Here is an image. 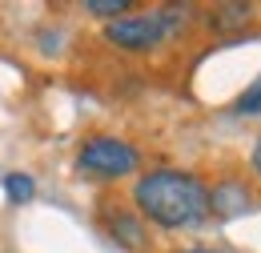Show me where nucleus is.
<instances>
[{
  "mask_svg": "<svg viewBox=\"0 0 261 253\" xmlns=\"http://www.w3.org/2000/svg\"><path fill=\"white\" fill-rule=\"evenodd\" d=\"M237 113H261V81H253L245 93L237 96Z\"/></svg>",
  "mask_w": 261,
  "mask_h": 253,
  "instance_id": "423d86ee",
  "label": "nucleus"
},
{
  "mask_svg": "<svg viewBox=\"0 0 261 253\" xmlns=\"http://www.w3.org/2000/svg\"><path fill=\"white\" fill-rule=\"evenodd\" d=\"M161 32H165L161 12H137V16H125V20H113V24H109V40H113L117 48L141 53V48L157 44Z\"/></svg>",
  "mask_w": 261,
  "mask_h": 253,
  "instance_id": "7ed1b4c3",
  "label": "nucleus"
},
{
  "mask_svg": "<svg viewBox=\"0 0 261 253\" xmlns=\"http://www.w3.org/2000/svg\"><path fill=\"white\" fill-rule=\"evenodd\" d=\"M4 193H8V201H12V205H24V201H33L36 185H33V177H29V173H8V177H4Z\"/></svg>",
  "mask_w": 261,
  "mask_h": 253,
  "instance_id": "39448f33",
  "label": "nucleus"
},
{
  "mask_svg": "<svg viewBox=\"0 0 261 253\" xmlns=\"http://www.w3.org/2000/svg\"><path fill=\"white\" fill-rule=\"evenodd\" d=\"M253 169L261 173V137H257V145H253Z\"/></svg>",
  "mask_w": 261,
  "mask_h": 253,
  "instance_id": "1a4fd4ad",
  "label": "nucleus"
},
{
  "mask_svg": "<svg viewBox=\"0 0 261 253\" xmlns=\"http://www.w3.org/2000/svg\"><path fill=\"white\" fill-rule=\"evenodd\" d=\"M245 201H249L245 189H237V185H221V189L213 193V201H209V205H213V209H221L225 217H237V213H245Z\"/></svg>",
  "mask_w": 261,
  "mask_h": 253,
  "instance_id": "20e7f679",
  "label": "nucleus"
},
{
  "mask_svg": "<svg viewBox=\"0 0 261 253\" xmlns=\"http://www.w3.org/2000/svg\"><path fill=\"white\" fill-rule=\"evenodd\" d=\"M125 8H129V0H89L93 16H121Z\"/></svg>",
  "mask_w": 261,
  "mask_h": 253,
  "instance_id": "6e6552de",
  "label": "nucleus"
},
{
  "mask_svg": "<svg viewBox=\"0 0 261 253\" xmlns=\"http://www.w3.org/2000/svg\"><path fill=\"white\" fill-rule=\"evenodd\" d=\"M133 201L161 229H193L209 217L205 185L189 173H177V169H157V173L141 177L137 189H133Z\"/></svg>",
  "mask_w": 261,
  "mask_h": 253,
  "instance_id": "f257e3e1",
  "label": "nucleus"
},
{
  "mask_svg": "<svg viewBox=\"0 0 261 253\" xmlns=\"http://www.w3.org/2000/svg\"><path fill=\"white\" fill-rule=\"evenodd\" d=\"M81 169L100 173V177H125L137 169V149L117 137H93L81 149Z\"/></svg>",
  "mask_w": 261,
  "mask_h": 253,
  "instance_id": "f03ea898",
  "label": "nucleus"
},
{
  "mask_svg": "<svg viewBox=\"0 0 261 253\" xmlns=\"http://www.w3.org/2000/svg\"><path fill=\"white\" fill-rule=\"evenodd\" d=\"M241 20H249V8L245 4H225V8H217V20L213 24L225 29V24H241Z\"/></svg>",
  "mask_w": 261,
  "mask_h": 253,
  "instance_id": "0eeeda50",
  "label": "nucleus"
}]
</instances>
